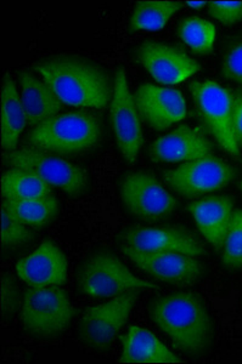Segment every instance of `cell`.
<instances>
[{
    "instance_id": "1",
    "label": "cell",
    "mask_w": 242,
    "mask_h": 364,
    "mask_svg": "<svg viewBox=\"0 0 242 364\" xmlns=\"http://www.w3.org/2000/svg\"><path fill=\"white\" fill-rule=\"evenodd\" d=\"M149 312L156 327L189 356H201L212 343V317L200 295L189 291L162 295L151 301Z\"/></svg>"
},
{
    "instance_id": "2",
    "label": "cell",
    "mask_w": 242,
    "mask_h": 364,
    "mask_svg": "<svg viewBox=\"0 0 242 364\" xmlns=\"http://www.w3.org/2000/svg\"><path fill=\"white\" fill-rule=\"evenodd\" d=\"M36 70L67 106L104 108L112 97L113 87L107 73L83 58H51L37 63Z\"/></svg>"
},
{
    "instance_id": "3",
    "label": "cell",
    "mask_w": 242,
    "mask_h": 364,
    "mask_svg": "<svg viewBox=\"0 0 242 364\" xmlns=\"http://www.w3.org/2000/svg\"><path fill=\"white\" fill-rule=\"evenodd\" d=\"M101 124L92 113L67 112L38 125L28 135L36 149L54 154H77L88 151L99 142Z\"/></svg>"
},
{
    "instance_id": "4",
    "label": "cell",
    "mask_w": 242,
    "mask_h": 364,
    "mask_svg": "<svg viewBox=\"0 0 242 364\" xmlns=\"http://www.w3.org/2000/svg\"><path fill=\"white\" fill-rule=\"evenodd\" d=\"M75 316L66 291L58 287L31 288L25 291L21 319L25 331L37 339H54L71 326Z\"/></svg>"
},
{
    "instance_id": "5",
    "label": "cell",
    "mask_w": 242,
    "mask_h": 364,
    "mask_svg": "<svg viewBox=\"0 0 242 364\" xmlns=\"http://www.w3.org/2000/svg\"><path fill=\"white\" fill-rule=\"evenodd\" d=\"M78 288L93 299L116 298L130 290L159 289V286L134 276L111 252H96L84 261L78 273Z\"/></svg>"
},
{
    "instance_id": "6",
    "label": "cell",
    "mask_w": 242,
    "mask_h": 364,
    "mask_svg": "<svg viewBox=\"0 0 242 364\" xmlns=\"http://www.w3.org/2000/svg\"><path fill=\"white\" fill-rule=\"evenodd\" d=\"M189 89L201 118L219 146L238 157L240 147L233 130V92L213 80L192 82Z\"/></svg>"
},
{
    "instance_id": "7",
    "label": "cell",
    "mask_w": 242,
    "mask_h": 364,
    "mask_svg": "<svg viewBox=\"0 0 242 364\" xmlns=\"http://www.w3.org/2000/svg\"><path fill=\"white\" fill-rule=\"evenodd\" d=\"M139 291L130 290L85 311L80 322L82 341L95 351H107L130 318Z\"/></svg>"
},
{
    "instance_id": "8",
    "label": "cell",
    "mask_w": 242,
    "mask_h": 364,
    "mask_svg": "<svg viewBox=\"0 0 242 364\" xmlns=\"http://www.w3.org/2000/svg\"><path fill=\"white\" fill-rule=\"evenodd\" d=\"M235 175L234 168L223 159L207 156L186 161L177 169L167 170L163 178L178 195L196 198L228 186Z\"/></svg>"
},
{
    "instance_id": "9",
    "label": "cell",
    "mask_w": 242,
    "mask_h": 364,
    "mask_svg": "<svg viewBox=\"0 0 242 364\" xmlns=\"http://www.w3.org/2000/svg\"><path fill=\"white\" fill-rule=\"evenodd\" d=\"M120 196L130 214L147 221L164 219L178 207L174 196L164 190L161 182L147 171L125 175L120 183Z\"/></svg>"
},
{
    "instance_id": "10",
    "label": "cell",
    "mask_w": 242,
    "mask_h": 364,
    "mask_svg": "<svg viewBox=\"0 0 242 364\" xmlns=\"http://www.w3.org/2000/svg\"><path fill=\"white\" fill-rule=\"evenodd\" d=\"M6 161L13 169L38 175L51 186L58 187L68 195H80L88 185V174L85 170L63 158L43 154L38 149L14 151L8 154Z\"/></svg>"
},
{
    "instance_id": "11",
    "label": "cell",
    "mask_w": 242,
    "mask_h": 364,
    "mask_svg": "<svg viewBox=\"0 0 242 364\" xmlns=\"http://www.w3.org/2000/svg\"><path fill=\"white\" fill-rule=\"evenodd\" d=\"M110 120L122 156L128 163H135L142 146V118L123 68H118L115 77Z\"/></svg>"
},
{
    "instance_id": "12",
    "label": "cell",
    "mask_w": 242,
    "mask_h": 364,
    "mask_svg": "<svg viewBox=\"0 0 242 364\" xmlns=\"http://www.w3.org/2000/svg\"><path fill=\"white\" fill-rule=\"evenodd\" d=\"M122 252L149 276L171 286H191L204 272V265L196 257L183 252H142L127 245H122Z\"/></svg>"
},
{
    "instance_id": "13",
    "label": "cell",
    "mask_w": 242,
    "mask_h": 364,
    "mask_svg": "<svg viewBox=\"0 0 242 364\" xmlns=\"http://www.w3.org/2000/svg\"><path fill=\"white\" fill-rule=\"evenodd\" d=\"M135 58L151 77L164 85H174L200 70V65L177 46L145 42L135 50Z\"/></svg>"
},
{
    "instance_id": "14",
    "label": "cell",
    "mask_w": 242,
    "mask_h": 364,
    "mask_svg": "<svg viewBox=\"0 0 242 364\" xmlns=\"http://www.w3.org/2000/svg\"><path fill=\"white\" fill-rule=\"evenodd\" d=\"M134 101L140 118L157 132L166 130L186 117V101L177 89L142 84L135 92Z\"/></svg>"
},
{
    "instance_id": "15",
    "label": "cell",
    "mask_w": 242,
    "mask_h": 364,
    "mask_svg": "<svg viewBox=\"0 0 242 364\" xmlns=\"http://www.w3.org/2000/svg\"><path fill=\"white\" fill-rule=\"evenodd\" d=\"M122 242L142 252H178L196 257L206 252L200 240L183 228L134 226L123 232Z\"/></svg>"
},
{
    "instance_id": "16",
    "label": "cell",
    "mask_w": 242,
    "mask_h": 364,
    "mask_svg": "<svg viewBox=\"0 0 242 364\" xmlns=\"http://www.w3.org/2000/svg\"><path fill=\"white\" fill-rule=\"evenodd\" d=\"M68 262L58 245L43 242L28 257L15 265L17 277L31 288L60 287L67 281Z\"/></svg>"
},
{
    "instance_id": "17",
    "label": "cell",
    "mask_w": 242,
    "mask_h": 364,
    "mask_svg": "<svg viewBox=\"0 0 242 364\" xmlns=\"http://www.w3.org/2000/svg\"><path fill=\"white\" fill-rule=\"evenodd\" d=\"M212 142L202 130L180 125L172 133L161 136L149 149L151 161L156 163H186L212 156Z\"/></svg>"
},
{
    "instance_id": "18",
    "label": "cell",
    "mask_w": 242,
    "mask_h": 364,
    "mask_svg": "<svg viewBox=\"0 0 242 364\" xmlns=\"http://www.w3.org/2000/svg\"><path fill=\"white\" fill-rule=\"evenodd\" d=\"M189 211L205 240L221 252L234 211V199L229 196H211L189 204Z\"/></svg>"
},
{
    "instance_id": "19",
    "label": "cell",
    "mask_w": 242,
    "mask_h": 364,
    "mask_svg": "<svg viewBox=\"0 0 242 364\" xmlns=\"http://www.w3.org/2000/svg\"><path fill=\"white\" fill-rule=\"evenodd\" d=\"M19 77L21 85V101L28 124H42L59 114L63 102L46 82L36 78L28 72H21Z\"/></svg>"
},
{
    "instance_id": "20",
    "label": "cell",
    "mask_w": 242,
    "mask_h": 364,
    "mask_svg": "<svg viewBox=\"0 0 242 364\" xmlns=\"http://www.w3.org/2000/svg\"><path fill=\"white\" fill-rule=\"evenodd\" d=\"M122 363H182L183 360L151 331L132 326L122 339Z\"/></svg>"
},
{
    "instance_id": "21",
    "label": "cell",
    "mask_w": 242,
    "mask_h": 364,
    "mask_svg": "<svg viewBox=\"0 0 242 364\" xmlns=\"http://www.w3.org/2000/svg\"><path fill=\"white\" fill-rule=\"evenodd\" d=\"M27 117L19 95L16 84L10 75H6L1 89V146L14 149L27 125Z\"/></svg>"
},
{
    "instance_id": "22",
    "label": "cell",
    "mask_w": 242,
    "mask_h": 364,
    "mask_svg": "<svg viewBox=\"0 0 242 364\" xmlns=\"http://www.w3.org/2000/svg\"><path fill=\"white\" fill-rule=\"evenodd\" d=\"M9 215L30 228H44L59 214V200L54 196L34 199H5Z\"/></svg>"
},
{
    "instance_id": "23",
    "label": "cell",
    "mask_w": 242,
    "mask_h": 364,
    "mask_svg": "<svg viewBox=\"0 0 242 364\" xmlns=\"http://www.w3.org/2000/svg\"><path fill=\"white\" fill-rule=\"evenodd\" d=\"M182 1H159V0H144L138 1L130 18V27L133 31H159L174 14L179 11Z\"/></svg>"
},
{
    "instance_id": "24",
    "label": "cell",
    "mask_w": 242,
    "mask_h": 364,
    "mask_svg": "<svg viewBox=\"0 0 242 364\" xmlns=\"http://www.w3.org/2000/svg\"><path fill=\"white\" fill-rule=\"evenodd\" d=\"M1 195L5 199L42 198L51 195V186L28 171L9 170L1 178Z\"/></svg>"
},
{
    "instance_id": "25",
    "label": "cell",
    "mask_w": 242,
    "mask_h": 364,
    "mask_svg": "<svg viewBox=\"0 0 242 364\" xmlns=\"http://www.w3.org/2000/svg\"><path fill=\"white\" fill-rule=\"evenodd\" d=\"M178 33L190 49L196 54H209L216 43V26L201 17L184 18L179 23Z\"/></svg>"
},
{
    "instance_id": "26",
    "label": "cell",
    "mask_w": 242,
    "mask_h": 364,
    "mask_svg": "<svg viewBox=\"0 0 242 364\" xmlns=\"http://www.w3.org/2000/svg\"><path fill=\"white\" fill-rule=\"evenodd\" d=\"M221 261L228 269H242V209L233 211L221 249Z\"/></svg>"
},
{
    "instance_id": "27",
    "label": "cell",
    "mask_w": 242,
    "mask_h": 364,
    "mask_svg": "<svg viewBox=\"0 0 242 364\" xmlns=\"http://www.w3.org/2000/svg\"><path fill=\"white\" fill-rule=\"evenodd\" d=\"M33 233L26 225L9 215L4 208L1 209V245L3 247H17L31 242Z\"/></svg>"
},
{
    "instance_id": "28",
    "label": "cell",
    "mask_w": 242,
    "mask_h": 364,
    "mask_svg": "<svg viewBox=\"0 0 242 364\" xmlns=\"http://www.w3.org/2000/svg\"><path fill=\"white\" fill-rule=\"evenodd\" d=\"M209 13L223 25H235L242 20V1H211Z\"/></svg>"
},
{
    "instance_id": "29",
    "label": "cell",
    "mask_w": 242,
    "mask_h": 364,
    "mask_svg": "<svg viewBox=\"0 0 242 364\" xmlns=\"http://www.w3.org/2000/svg\"><path fill=\"white\" fill-rule=\"evenodd\" d=\"M221 73L242 87V42L228 50L221 65Z\"/></svg>"
},
{
    "instance_id": "30",
    "label": "cell",
    "mask_w": 242,
    "mask_h": 364,
    "mask_svg": "<svg viewBox=\"0 0 242 364\" xmlns=\"http://www.w3.org/2000/svg\"><path fill=\"white\" fill-rule=\"evenodd\" d=\"M19 306V290L11 276H4L1 281V314L10 317Z\"/></svg>"
},
{
    "instance_id": "31",
    "label": "cell",
    "mask_w": 242,
    "mask_h": 364,
    "mask_svg": "<svg viewBox=\"0 0 242 364\" xmlns=\"http://www.w3.org/2000/svg\"><path fill=\"white\" fill-rule=\"evenodd\" d=\"M233 130L238 147L242 146V92H233Z\"/></svg>"
},
{
    "instance_id": "32",
    "label": "cell",
    "mask_w": 242,
    "mask_h": 364,
    "mask_svg": "<svg viewBox=\"0 0 242 364\" xmlns=\"http://www.w3.org/2000/svg\"><path fill=\"white\" fill-rule=\"evenodd\" d=\"M185 4L190 6V8L194 9V10H201V9L204 8L207 3L206 1H186Z\"/></svg>"
},
{
    "instance_id": "33",
    "label": "cell",
    "mask_w": 242,
    "mask_h": 364,
    "mask_svg": "<svg viewBox=\"0 0 242 364\" xmlns=\"http://www.w3.org/2000/svg\"><path fill=\"white\" fill-rule=\"evenodd\" d=\"M238 188L242 191V181L238 183Z\"/></svg>"
}]
</instances>
